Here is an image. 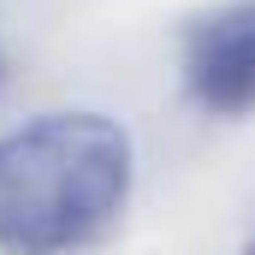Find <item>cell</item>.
I'll return each instance as SVG.
<instances>
[{"label": "cell", "instance_id": "1", "mask_svg": "<svg viewBox=\"0 0 255 255\" xmlns=\"http://www.w3.org/2000/svg\"><path fill=\"white\" fill-rule=\"evenodd\" d=\"M136 190V142L113 113L65 107L0 130V255L101 250Z\"/></svg>", "mask_w": 255, "mask_h": 255}, {"label": "cell", "instance_id": "2", "mask_svg": "<svg viewBox=\"0 0 255 255\" xmlns=\"http://www.w3.org/2000/svg\"><path fill=\"white\" fill-rule=\"evenodd\" d=\"M178 77L190 107L238 119L255 107V0H220L178 36Z\"/></svg>", "mask_w": 255, "mask_h": 255}, {"label": "cell", "instance_id": "3", "mask_svg": "<svg viewBox=\"0 0 255 255\" xmlns=\"http://www.w3.org/2000/svg\"><path fill=\"white\" fill-rule=\"evenodd\" d=\"M244 255H255V238H250V250H244Z\"/></svg>", "mask_w": 255, "mask_h": 255}]
</instances>
